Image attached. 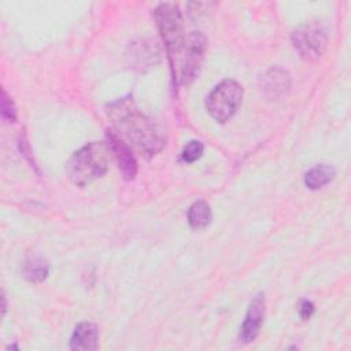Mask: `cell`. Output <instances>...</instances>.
Masks as SVG:
<instances>
[{"instance_id":"cell-12","label":"cell","mask_w":351,"mask_h":351,"mask_svg":"<svg viewBox=\"0 0 351 351\" xmlns=\"http://www.w3.org/2000/svg\"><path fill=\"white\" fill-rule=\"evenodd\" d=\"M48 271H49V267H48V263L40 258V256H33V258H29L25 265H23V276L32 281V282H41L43 280L47 278L48 276Z\"/></svg>"},{"instance_id":"cell-10","label":"cell","mask_w":351,"mask_h":351,"mask_svg":"<svg viewBox=\"0 0 351 351\" xmlns=\"http://www.w3.org/2000/svg\"><path fill=\"white\" fill-rule=\"evenodd\" d=\"M336 176V170L328 165H319L306 173L304 184L310 189H318L329 184Z\"/></svg>"},{"instance_id":"cell-5","label":"cell","mask_w":351,"mask_h":351,"mask_svg":"<svg viewBox=\"0 0 351 351\" xmlns=\"http://www.w3.org/2000/svg\"><path fill=\"white\" fill-rule=\"evenodd\" d=\"M292 41L304 60H317L328 47V27L319 21H311L299 26L292 33Z\"/></svg>"},{"instance_id":"cell-13","label":"cell","mask_w":351,"mask_h":351,"mask_svg":"<svg viewBox=\"0 0 351 351\" xmlns=\"http://www.w3.org/2000/svg\"><path fill=\"white\" fill-rule=\"evenodd\" d=\"M202 154H203V144L197 140H192L184 147V149L181 152V158L184 162L192 163V162L197 160L202 156Z\"/></svg>"},{"instance_id":"cell-16","label":"cell","mask_w":351,"mask_h":351,"mask_svg":"<svg viewBox=\"0 0 351 351\" xmlns=\"http://www.w3.org/2000/svg\"><path fill=\"white\" fill-rule=\"evenodd\" d=\"M1 300H3V307H1V310H3V317H4V314H5V310H7V300H5V295H4V292H3V296H1Z\"/></svg>"},{"instance_id":"cell-7","label":"cell","mask_w":351,"mask_h":351,"mask_svg":"<svg viewBox=\"0 0 351 351\" xmlns=\"http://www.w3.org/2000/svg\"><path fill=\"white\" fill-rule=\"evenodd\" d=\"M107 141H108V149L112 152V156L123 178L133 180L137 173V162L128 143H125V140L115 130L107 132Z\"/></svg>"},{"instance_id":"cell-6","label":"cell","mask_w":351,"mask_h":351,"mask_svg":"<svg viewBox=\"0 0 351 351\" xmlns=\"http://www.w3.org/2000/svg\"><path fill=\"white\" fill-rule=\"evenodd\" d=\"M206 51V37L199 33L193 32L185 38L184 48L180 53L181 56V66H180V80L182 84H189L203 60Z\"/></svg>"},{"instance_id":"cell-8","label":"cell","mask_w":351,"mask_h":351,"mask_svg":"<svg viewBox=\"0 0 351 351\" xmlns=\"http://www.w3.org/2000/svg\"><path fill=\"white\" fill-rule=\"evenodd\" d=\"M263 317H265V296L259 293L252 299L247 310L244 322L240 328V335H239L240 341L251 343L255 340V337L261 330Z\"/></svg>"},{"instance_id":"cell-3","label":"cell","mask_w":351,"mask_h":351,"mask_svg":"<svg viewBox=\"0 0 351 351\" xmlns=\"http://www.w3.org/2000/svg\"><path fill=\"white\" fill-rule=\"evenodd\" d=\"M155 19L173 63L180 56L186 38L180 7L176 3H162L155 10Z\"/></svg>"},{"instance_id":"cell-2","label":"cell","mask_w":351,"mask_h":351,"mask_svg":"<svg viewBox=\"0 0 351 351\" xmlns=\"http://www.w3.org/2000/svg\"><path fill=\"white\" fill-rule=\"evenodd\" d=\"M108 152L104 143L96 141L78 149L67 163L70 180L78 186H85L103 177L108 167Z\"/></svg>"},{"instance_id":"cell-11","label":"cell","mask_w":351,"mask_h":351,"mask_svg":"<svg viewBox=\"0 0 351 351\" xmlns=\"http://www.w3.org/2000/svg\"><path fill=\"white\" fill-rule=\"evenodd\" d=\"M211 221V208L210 206L203 202H195L188 210V222L193 229L206 228Z\"/></svg>"},{"instance_id":"cell-9","label":"cell","mask_w":351,"mask_h":351,"mask_svg":"<svg viewBox=\"0 0 351 351\" xmlns=\"http://www.w3.org/2000/svg\"><path fill=\"white\" fill-rule=\"evenodd\" d=\"M99 341V332L95 324L81 322L75 326L70 340L71 350H96Z\"/></svg>"},{"instance_id":"cell-4","label":"cell","mask_w":351,"mask_h":351,"mask_svg":"<svg viewBox=\"0 0 351 351\" xmlns=\"http://www.w3.org/2000/svg\"><path fill=\"white\" fill-rule=\"evenodd\" d=\"M243 100V88L233 80L219 82L207 96V111L217 122L230 119Z\"/></svg>"},{"instance_id":"cell-15","label":"cell","mask_w":351,"mask_h":351,"mask_svg":"<svg viewBox=\"0 0 351 351\" xmlns=\"http://www.w3.org/2000/svg\"><path fill=\"white\" fill-rule=\"evenodd\" d=\"M314 313V304L310 300H302L299 304V314L303 319H308Z\"/></svg>"},{"instance_id":"cell-1","label":"cell","mask_w":351,"mask_h":351,"mask_svg":"<svg viewBox=\"0 0 351 351\" xmlns=\"http://www.w3.org/2000/svg\"><path fill=\"white\" fill-rule=\"evenodd\" d=\"M108 117L115 132L147 156L158 154L165 145L162 129L141 114L130 97H123L108 107Z\"/></svg>"},{"instance_id":"cell-14","label":"cell","mask_w":351,"mask_h":351,"mask_svg":"<svg viewBox=\"0 0 351 351\" xmlns=\"http://www.w3.org/2000/svg\"><path fill=\"white\" fill-rule=\"evenodd\" d=\"M1 117L8 122H15L16 119V111H15L14 103L8 97L5 90H3V96H1Z\"/></svg>"}]
</instances>
